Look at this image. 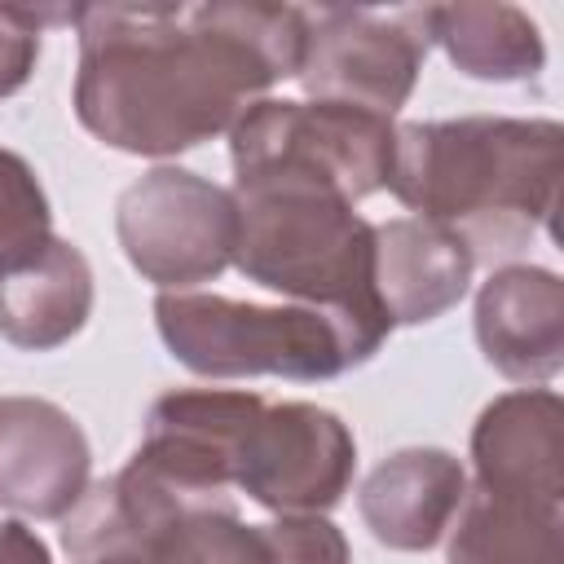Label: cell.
Here are the masks:
<instances>
[{"mask_svg":"<svg viewBox=\"0 0 564 564\" xmlns=\"http://www.w3.org/2000/svg\"><path fill=\"white\" fill-rule=\"evenodd\" d=\"M476 489L564 502V401L551 388L494 397L471 427Z\"/></svg>","mask_w":564,"mask_h":564,"instance_id":"cell-11","label":"cell"},{"mask_svg":"<svg viewBox=\"0 0 564 564\" xmlns=\"http://www.w3.org/2000/svg\"><path fill=\"white\" fill-rule=\"evenodd\" d=\"M432 44L485 84H524L546 66L542 31L516 4H432Z\"/></svg>","mask_w":564,"mask_h":564,"instance_id":"cell-16","label":"cell"},{"mask_svg":"<svg viewBox=\"0 0 564 564\" xmlns=\"http://www.w3.org/2000/svg\"><path fill=\"white\" fill-rule=\"evenodd\" d=\"M93 313V264L66 242L48 238L31 260L0 273V335L13 348L48 352L70 344Z\"/></svg>","mask_w":564,"mask_h":564,"instance_id":"cell-14","label":"cell"},{"mask_svg":"<svg viewBox=\"0 0 564 564\" xmlns=\"http://www.w3.org/2000/svg\"><path fill=\"white\" fill-rule=\"evenodd\" d=\"M79 22V4H0V97L26 88L40 62L44 26Z\"/></svg>","mask_w":564,"mask_h":564,"instance_id":"cell-20","label":"cell"},{"mask_svg":"<svg viewBox=\"0 0 564 564\" xmlns=\"http://www.w3.org/2000/svg\"><path fill=\"white\" fill-rule=\"evenodd\" d=\"M84 427L44 397H0V507L22 520H62L93 485Z\"/></svg>","mask_w":564,"mask_h":564,"instance_id":"cell-9","label":"cell"},{"mask_svg":"<svg viewBox=\"0 0 564 564\" xmlns=\"http://www.w3.org/2000/svg\"><path fill=\"white\" fill-rule=\"evenodd\" d=\"M53 238V207L35 167L0 145V273L31 260Z\"/></svg>","mask_w":564,"mask_h":564,"instance_id":"cell-18","label":"cell"},{"mask_svg":"<svg viewBox=\"0 0 564 564\" xmlns=\"http://www.w3.org/2000/svg\"><path fill=\"white\" fill-rule=\"evenodd\" d=\"M467 494V471L449 449L410 445L388 454L357 489L370 538L388 551H432Z\"/></svg>","mask_w":564,"mask_h":564,"instance_id":"cell-12","label":"cell"},{"mask_svg":"<svg viewBox=\"0 0 564 564\" xmlns=\"http://www.w3.org/2000/svg\"><path fill=\"white\" fill-rule=\"evenodd\" d=\"M348 538L326 516H278L256 524L251 564H348Z\"/></svg>","mask_w":564,"mask_h":564,"instance_id":"cell-19","label":"cell"},{"mask_svg":"<svg viewBox=\"0 0 564 564\" xmlns=\"http://www.w3.org/2000/svg\"><path fill=\"white\" fill-rule=\"evenodd\" d=\"M234 194L189 167H150L115 203L128 264L159 291H194L234 264Z\"/></svg>","mask_w":564,"mask_h":564,"instance_id":"cell-7","label":"cell"},{"mask_svg":"<svg viewBox=\"0 0 564 564\" xmlns=\"http://www.w3.org/2000/svg\"><path fill=\"white\" fill-rule=\"evenodd\" d=\"M304 13L300 88L308 101L357 106L392 119L427 62L432 48V4H317Z\"/></svg>","mask_w":564,"mask_h":564,"instance_id":"cell-6","label":"cell"},{"mask_svg":"<svg viewBox=\"0 0 564 564\" xmlns=\"http://www.w3.org/2000/svg\"><path fill=\"white\" fill-rule=\"evenodd\" d=\"M0 564H53L44 538L22 520H0Z\"/></svg>","mask_w":564,"mask_h":564,"instance_id":"cell-21","label":"cell"},{"mask_svg":"<svg viewBox=\"0 0 564 564\" xmlns=\"http://www.w3.org/2000/svg\"><path fill=\"white\" fill-rule=\"evenodd\" d=\"M75 31L79 123L141 159L225 137L304 53L295 4H79Z\"/></svg>","mask_w":564,"mask_h":564,"instance_id":"cell-1","label":"cell"},{"mask_svg":"<svg viewBox=\"0 0 564 564\" xmlns=\"http://www.w3.org/2000/svg\"><path fill=\"white\" fill-rule=\"evenodd\" d=\"M564 128L555 119L467 115L401 123L388 189L419 220L445 225L471 260L524 251L555 212Z\"/></svg>","mask_w":564,"mask_h":564,"instance_id":"cell-2","label":"cell"},{"mask_svg":"<svg viewBox=\"0 0 564 564\" xmlns=\"http://www.w3.org/2000/svg\"><path fill=\"white\" fill-rule=\"evenodd\" d=\"M471 251L445 225L397 216L375 225V300L392 326H423L449 313L471 286Z\"/></svg>","mask_w":564,"mask_h":564,"instance_id":"cell-13","label":"cell"},{"mask_svg":"<svg viewBox=\"0 0 564 564\" xmlns=\"http://www.w3.org/2000/svg\"><path fill=\"white\" fill-rule=\"evenodd\" d=\"M357 471L348 423L313 401H278L247 414L229 449V485L278 516H326Z\"/></svg>","mask_w":564,"mask_h":564,"instance_id":"cell-8","label":"cell"},{"mask_svg":"<svg viewBox=\"0 0 564 564\" xmlns=\"http://www.w3.org/2000/svg\"><path fill=\"white\" fill-rule=\"evenodd\" d=\"M234 269L304 308L330 313L366 357L392 330L375 300V225L335 185L300 176L234 181Z\"/></svg>","mask_w":564,"mask_h":564,"instance_id":"cell-3","label":"cell"},{"mask_svg":"<svg viewBox=\"0 0 564 564\" xmlns=\"http://www.w3.org/2000/svg\"><path fill=\"white\" fill-rule=\"evenodd\" d=\"M397 123L357 106L335 101H286L260 97L229 128L234 181L251 176H300L335 185L361 203L388 189Z\"/></svg>","mask_w":564,"mask_h":564,"instance_id":"cell-5","label":"cell"},{"mask_svg":"<svg viewBox=\"0 0 564 564\" xmlns=\"http://www.w3.org/2000/svg\"><path fill=\"white\" fill-rule=\"evenodd\" d=\"M476 344L511 383L542 388L564 366V282L542 264H502L476 291Z\"/></svg>","mask_w":564,"mask_h":564,"instance_id":"cell-10","label":"cell"},{"mask_svg":"<svg viewBox=\"0 0 564 564\" xmlns=\"http://www.w3.org/2000/svg\"><path fill=\"white\" fill-rule=\"evenodd\" d=\"M445 564H564V502L467 485L445 533Z\"/></svg>","mask_w":564,"mask_h":564,"instance_id":"cell-15","label":"cell"},{"mask_svg":"<svg viewBox=\"0 0 564 564\" xmlns=\"http://www.w3.org/2000/svg\"><path fill=\"white\" fill-rule=\"evenodd\" d=\"M251 546L256 524H242L238 511H198L101 564H251Z\"/></svg>","mask_w":564,"mask_h":564,"instance_id":"cell-17","label":"cell"},{"mask_svg":"<svg viewBox=\"0 0 564 564\" xmlns=\"http://www.w3.org/2000/svg\"><path fill=\"white\" fill-rule=\"evenodd\" d=\"M154 326L167 352L203 379L278 375L295 383H317L370 361L330 313L304 304H251L207 291H159Z\"/></svg>","mask_w":564,"mask_h":564,"instance_id":"cell-4","label":"cell"}]
</instances>
